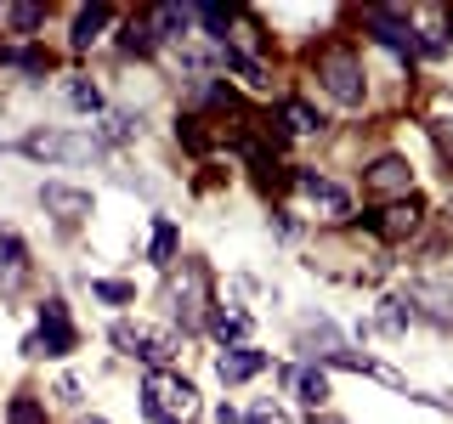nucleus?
Returning a JSON list of instances; mask_svg holds the SVG:
<instances>
[{
  "label": "nucleus",
  "instance_id": "obj_9",
  "mask_svg": "<svg viewBox=\"0 0 453 424\" xmlns=\"http://www.w3.org/2000/svg\"><path fill=\"white\" fill-rule=\"evenodd\" d=\"M408 306H414V317L436 322V329H453V289L436 277H414L408 283Z\"/></svg>",
  "mask_w": 453,
  "mask_h": 424
},
{
  "label": "nucleus",
  "instance_id": "obj_2",
  "mask_svg": "<svg viewBox=\"0 0 453 424\" xmlns=\"http://www.w3.org/2000/svg\"><path fill=\"white\" fill-rule=\"evenodd\" d=\"M165 306L176 317V329L188 334L198 322H210V272L198 261H181V272H170V289H165Z\"/></svg>",
  "mask_w": 453,
  "mask_h": 424
},
{
  "label": "nucleus",
  "instance_id": "obj_1",
  "mask_svg": "<svg viewBox=\"0 0 453 424\" xmlns=\"http://www.w3.org/2000/svg\"><path fill=\"white\" fill-rule=\"evenodd\" d=\"M142 413L153 424H188L198 413V385L181 379V374H170V367H159V374L142 379Z\"/></svg>",
  "mask_w": 453,
  "mask_h": 424
},
{
  "label": "nucleus",
  "instance_id": "obj_13",
  "mask_svg": "<svg viewBox=\"0 0 453 424\" xmlns=\"http://www.w3.org/2000/svg\"><path fill=\"white\" fill-rule=\"evenodd\" d=\"M142 23L153 28V40H188L193 34V6H176V0H165V6H148L142 11Z\"/></svg>",
  "mask_w": 453,
  "mask_h": 424
},
{
  "label": "nucleus",
  "instance_id": "obj_32",
  "mask_svg": "<svg viewBox=\"0 0 453 424\" xmlns=\"http://www.w3.org/2000/svg\"><path fill=\"white\" fill-rule=\"evenodd\" d=\"M80 424H108V419H80Z\"/></svg>",
  "mask_w": 453,
  "mask_h": 424
},
{
  "label": "nucleus",
  "instance_id": "obj_20",
  "mask_svg": "<svg viewBox=\"0 0 453 424\" xmlns=\"http://www.w3.org/2000/svg\"><path fill=\"white\" fill-rule=\"evenodd\" d=\"M0 68H18V74H46L51 57L40 46H0Z\"/></svg>",
  "mask_w": 453,
  "mask_h": 424
},
{
  "label": "nucleus",
  "instance_id": "obj_4",
  "mask_svg": "<svg viewBox=\"0 0 453 424\" xmlns=\"http://www.w3.org/2000/svg\"><path fill=\"white\" fill-rule=\"evenodd\" d=\"M318 85L329 91V102H340V108H363V96H368L363 57L351 51V46L323 51V57H318Z\"/></svg>",
  "mask_w": 453,
  "mask_h": 424
},
{
  "label": "nucleus",
  "instance_id": "obj_30",
  "mask_svg": "<svg viewBox=\"0 0 453 424\" xmlns=\"http://www.w3.org/2000/svg\"><path fill=\"white\" fill-rule=\"evenodd\" d=\"M244 424H295L289 413H283V407L278 402H255L250 407V413H244Z\"/></svg>",
  "mask_w": 453,
  "mask_h": 424
},
{
  "label": "nucleus",
  "instance_id": "obj_6",
  "mask_svg": "<svg viewBox=\"0 0 453 424\" xmlns=\"http://www.w3.org/2000/svg\"><path fill=\"white\" fill-rule=\"evenodd\" d=\"M18 148L28 153V159L85 164V159H96V153H103V141H96V136H68V131H35V136H23Z\"/></svg>",
  "mask_w": 453,
  "mask_h": 424
},
{
  "label": "nucleus",
  "instance_id": "obj_14",
  "mask_svg": "<svg viewBox=\"0 0 453 424\" xmlns=\"http://www.w3.org/2000/svg\"><path fill=\"white\" fill-rule=\"evenodd\" d=\"M266 351H255V345H226L221 357H216V374L226 379V385H244V379H255V374H266Z\"/></svg>",
  "mask_w": 453,
  "mask_h": 424
},
{
  "label": "nucleus",
  "instance_id": "obj_22",
  "mask_svg": "<svg viewBox=\"0 0 453 424\" xmlns=\"http://www.w3.org/2000/svg\"><path fill=\"white\" fill-rule=\"evenodd\" d=\"M221 68H233L244 85H266V68H261V57H250V51H233V46H221Z\"/></svg>",
  "mask_w": 453,
  "mask_h": 424
},
{
  "label": "nucleus",
  "instance_id": "obj_11",
  "mask_svg": "<svg viewBox=\"0 0 453 424\" xmlns=\"http://www.w3.org/2000/svg\"><path fill=\"white\" fill-rule=\"evenodd\" d=\"M414 187V170H408V159H396V153H386V159H374L363 170V193H374V198H391V193H403Z\"/></svg>",
  "mask_w": 453,
  "mask_h": 424
},
{
  "label": "nucleus",
  "instance_id": "obj_28",
  "mask_svg": "<svg viewBox=\"0 0 453 424\" xmlns=\"http://www.w3.org/2000/svg\"><path fill=\"white\" fill-rule=\"evenodd\" d=\"M91 294H96V300H108V306H131L136 300V289H131V283H119V277H96Z\"/></svg>",
  "mask_w": 453,
  "mask_h": 424
},
{
  "label": "nucleus",
  "instance_id": "obj_16",
  "mask_svg": "<svg viewBox=\"0 0 453 424\" xmlns=\"http://www.w3.org/2000/svg\"><path fill=\"white\" fill-rule=\"evenodd\" d=\"M108 23H113V6H80V11H74V34H68V46H74V51H91L96 40H103Z\"/></svg>",
  "mask_w": 453,
  "mask_h": 424
},
{
  "label": "nucleus",
  "instance_id": "obj_21",
  "mask_svg": "<svg viewBox=\"0 0 453 424\" xmlns=\"http://www.w3.org/2000/svg\"><path fill=\"white\" fill-rule=\"evenodd\" d=\"M176 244H181V232H176V221H153V244H148V261L153 266H176Z\"/></svg>",
  "mask_w": 453,
  "mask_h": 424
},
{
  "label": "nucleus",
  "instance_id": "obj_25",
  "mask_svg": "<svg viewBox=\"0 0 453 424\" xmlns=\"http://www.w3.org/2000/svg\"><path fill=\"white\" fill-rule=\"evenodd\" d=\"M63 96H68V102H74L80 113H103V91H96V85L85 80V74L68 80V85H63Z\"/></svg>",
  "mask_w": 453,
  "mask_h": 424
},
{
  "label": "nucleus",
  "instance_id": "obj_24",
  "mask_svg": "<svg viewBox=\"0 0 453 424\" xmlns=\"http://www.w3.org/2000/svg\"><path fill=\"white\" fill-rule=\"evenodd\" d=\"M408 322H414V306H408V294H391V300H380V329H386V334H403Z\"/></svg>",
  "mask_w": 453,
  "mask_h": 424
},
{
  "label": "nucleus",
  "instance_id": "obj_5",
  "mask_svg": "<svg viewBox=\"0 0 453 424\" xmlns=\"http://www.w3.org/2000/svg\"><path fill=\"white\" fill-rule=\"evenodd\" d=\"M74 345H80V334H74V322H68V306L46 300L40 306V334L23 339V357H68Z\"/></svg>",
  "mask_w": 453,
  "mask_h": 424
},
{
  "label": "nucleus",
  "instance_id": "obj_29",
  "mask_svg": "<svg viewBox=\"0 0 453 424\" xmlns=\"http://www.w3.org/2000/svg\"><path fill=\"white\" fill-rule=\"evenodd\" d=\"M119 46H125V51H136V57H148L153 46H159V40H153V28L142 23V18H131V23H125V40H119Z\"/></svg>",
  "mask_w": 453,
  "mask_h": 424
},
{
  "label": "nucleus",
  "instance_id": "obj_23",
  "mask_svg": "<svg viewBox=\"0 0 453 424\" xmlns=\"http://www.w3.org/2000/svg\"><path fill=\"white\" fill-rule=\"evenodd\" d=\"M0 18H6V28H12V34H35V28L46 23V6H35V0H23V6H6Z\"/></svg>",
  "mask_w": 453,
  "mask_h": 424
},
{
  "label": "nucleus",
  "instance_id": "obj_19",
  "mask_svg": "<svg viewBox=\"0 0 453 424\" xmlns=\"http://www.w3.org/2000/svg\"><path fill=\"white\" fill-rule=\"evenodd\" d=\"M278 125H289L295 136H318V131H323V113L311 108V102H301V96H289V102H283V113H278Z\"/></svg>",
  "mask_w": 453,
  "mask_h": 424
},
{
  "label": "nucleus",
  "instance_id": "obj_10",
  "mask_svg": "<svg viewBox=\"0 0 453 424\" xmlns=\"http://www.w3.org/2000/svg\"><path fill=\"white\" fill-rule=\"evenodd\" d=\"M40 204H46V216H57L63 226H80L91 216V193L68 187V181H46V187H40Z\"/></svg>",
  "mask_w": 453,
  "mask_h": 424
},
{
  "label": "nucleus",
  "instance_id": "obj_3",
  "mask_svg": "<svg viewBox=\"0 0 453 424\" xmlns=\"http://www.w3.org/2000/svg\"><path fill=\"white\" fill-rule=\"evenodd\" d=\"M113 345H119L125 357L148 362V374H159V367H170V362H176V351H181V334H176V329H148V322H131V317H119V322H113Z\"/></svg>",
  "mask_w": 453,
  "mask_h": 424
},
{
  "label": "nucleus",
  "instance_id": "obj_27",
  "mask_svg": "<svg viewBox=\"0 0 453 424\" xmlns=\"http://www.w3.org/2000/svg\"><path fill=\"white\" fill-rule=\"evenodd\" d=\"M6 424H46V407L35 396H12L6 402Z\"/></svg>",
  "mask_w": 453,
  "mask_h": 424
},
{
  "label": "nucleus",
  "instance_id": "obj_33",
  "mask_svg": "<svg viewBox=\"0 0 453 424\" xmlns=\"http://www.w3.org/2000/svg\"><path fill=\"white\" fill-rule=\"evenodd\" d=\"M448 23H453V11H448Z\"/></svg>",
  "mask_w": 453,
  "mask_h": 424
},
{
  "label": "nucleus",
  "instance_id": "obj_26",
  "mask_svg": "<svg viewBox=\"0 0 453 424\" xmlns=\"http://www.w3.org/2000/svg\"><path fill=\"white\" fill-rule=\"evenodd\" d=\"M136 131H142V119H136V113H108V119L96 125V141H131Z\"/></svg>",
  "mask_w": 453,
  "mask_h": 424
},
{
  "label": "nucleus",
  "instance_id": "obj_31",
  "mask_svg": "<svg viewBox=\"0 0 453 424\" xmlns=\"http://www.w3.org/2000/svg\"><path fill=\"white\" fill-rule=\"evenodd\" d=\"M311 424H346V419H334V413H311Z\"/></svg>",
  "mask_w": 453,
  "mask_h": 424
},
{
  "label": "nucleus",
  "instance_id": "obj_7",
  "mask_svg": "<svg viewBox=\"0 0 453 424\" xmlns=\"http://www.w3.org/2000/svg\"><path fill=\"white\" fill-rule=\"evenodd\" d=\"M363 28L380 40V46H391L396 57H414L419 51V28L408 11H396V6H368L363 11Z\"/></svg>",
  "mask_w": 453,
  "mask_h": 424
},
{
  "label": "nucleus",
  "instance_id": "obj_17",
  "mask_svg": "<svg viewBox=\"0 0 453 424\" xmlns=\"http://www.w3.org/2000/svg\"><path fill=\"white\" fill-rule=\"evenodd\" d=\"M23 272H28V249H23V238L0 226V289L23 283Z\"/></svg>",
  "mask_w": 453,
  "mask_h": 424
},
{
  "label": "nucleus",
  "instance_id": "obj_12",
  "mask_svg": "<svg viewBox=\"0 0 453 424\" xmlns=\"http://www.w3.org/2000/svg\"><path fill=\"white\" fill-rule=\"evenodd\" d=\"M419 216H425V204H419L414 193H408V198H396V204H386L380 216H368V226H374V232L386 238V244H403V238L419 226Z\"/></svg>",
  "mask_w": 453,
  "mask_h": 424
},
{
  "label": "nucleus",
  "instance_id": "obj_15",
  "mask_svg": "<svg viewBox=\"0 0 453 424\" xmlns=\"http://www.w3.org/2000/svg\"><path fill=\"white\" fill-rule=\"evenodd\" d=\"M283 385H289V396H295V402H306L311 413H323V402H329V374H323L318 362L289 367V374H283Z\"/></svg>",
  "mask_w": 453,
  "mask_h": 424
},
{
  "label": "nucleus",
  "instance_id": "obj_18",
  "mask_svg": "<svg viewBox=\"0 0 453 424\" xmlns=\"http://www.w3.org/2000/svg\"><path fill=\"white\" fill-rule=\"evenodd\" d=\"M210 334H216L221 345H244V339H250V311H226V306H216V311H210Z\"/></svg>",
  "mask_w": 453,
  "mask_h": 424
},
{
  "label": "nucleus",
  "instance_id": "obj_8",
  "mask_svg": "<svg viewBox=\"0 0 453 424\" xmlns=\"http://www.w3.org/2000/svg\"><path fill=\"white\" fill-rule=\"evenodd\" d=\"M295 193H301L323 221H346V216H351V193L340 187V181L318 176V170H295Z\"/></svg>",
  "mask_w": 453,
  "mask_h": 424
}]
</instances>
